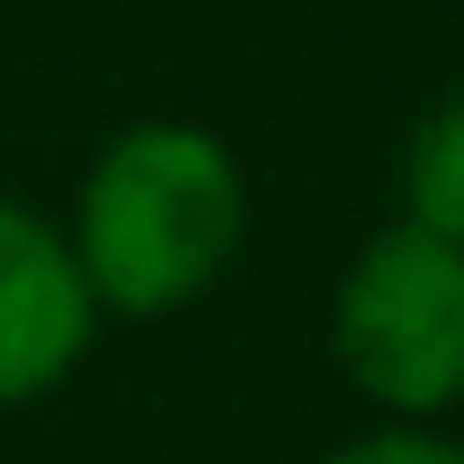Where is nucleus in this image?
<instances>
[{
    "label": "nucleus",
    "mask_w": 464,
    "mask_h": 464,
    "mask_svg": "<svg viewBox=\"0 0 464 464\" xmlns=\"http://www.w3.org/2000/svg\"><path fill=\"white\" fill-rule=\"evenodd\" d=\"M327 464H464V439L430 430V421H387L370 439H344Z\"/></svg>",
    "instance_id": "nucleus-5"
},
{
    "label": "nucleus",
    "mask_w": 464,
    "mask_h": 464,
    "mask_svg": "<svg viewBox=\"0 0 464 464\" xmlns=\"http://www.w3.org/2000/svg\"><path fill=\"white\" fill-rule=\"evenodd\" d=\"M95 293H86L69 232L0 189V413L52 396L95 344Z\"/></svg>",
    "instance_id": "nucleus-3"
},
{
    "label": "nucleus",
    "mask_w": 464,
    "mask_h": 464,
    "mask_svg": "<svg viewBox=\"0 0 464 464\" xmlns=\"http://www.w3.org/2000/svg\"><path fill=\"white\" fill-rule=\"evenodd\" d=\"M404 216L464 249V86L421 112L413 147H404Z\"/></svg>",
    "instance_id": "nucleus-4"
},
{
    "label": "nucleus",
    "mask_w": 464,
    "mask_h": 464,
    "mask_svg": "<svg viewBox=\"0 0 464 464\" xmlns=\"http://www.w3.org/2000/svg\"><path fill=\"white\" fill-rule=\"evenodd\" d=\"M61 232L95 310L172 318L216 293L249 241L241 155L198 121H130L95 147L78 181V216Z\"/></svg>",
    "instance_id": "nucleus-1"
},
{
    "label": "nucleus",
    "mask_w": 464,
    "mask_h": 464,
    "mask_svg": "<svg viewBox=\"0 0 464 464\" xmlns=\"http://www.w3.org/2000/svg\"><path fill=\"white\" fill-rule=\"evenodd\" d=\"M335 370L387 421H439L464 404V249L413 216L379 224L335 284Z\"/></svg>",
    "instance_id": "nucleus-2"
}]
</instances>
